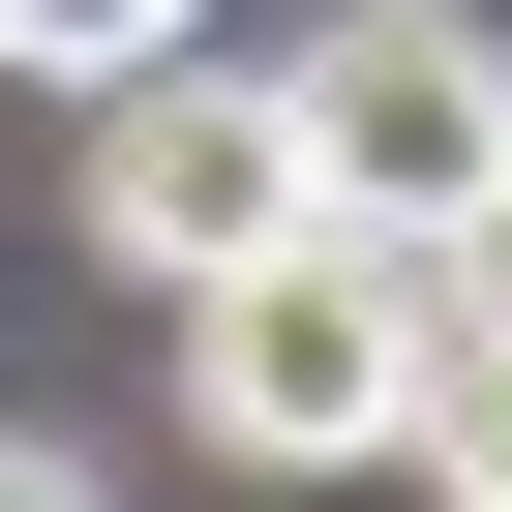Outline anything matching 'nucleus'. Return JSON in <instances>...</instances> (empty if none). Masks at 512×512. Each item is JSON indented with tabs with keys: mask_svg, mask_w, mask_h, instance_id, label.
<instances>
[{
	"mask_svg": "<svg viewBox=\"0 0 512 512\" xmlns=\"http://www.w3.org/2000/svg\"><path fill=\"white\" fill-rule=\"evenodd\" d=\"M272 151H302V211L452 241V181L512 151V31H452V0H332V31H272Z\"/></svg>",
	"mask_w": 512,
	"mask_h": 512,
	"instance_id": "nucleus-2",
	"label": "nucleus"
},
{
	"mask_svg": "<svg viewBox=\"0 0 512 512\" xmlns=\"http://www.w3.org/2000/svg\"><path fill=\"white\" fill-rule=\"evenodd\" d=\"M422 272H452V302H482V332H512V151H482V181H452V241H422Z\"/></svg>",
	"mask_w": 512,
	"mask_h": 512,
	"instance_id": "nucleus-6",
	"label": "nucleus"
},
{
	"mask_svg": "<svg viewBox=\"0 0 512 512\" xmlns=\"http://www.w3.org/2000/svg\"><path fill=\"white\" fill-rule=\"evenodd\" d=\"M302 211V151H272V61H211V31H151L121 91H91V272H241V241Z\"/></svg>",
	"mask_w": 512,
	"mask_h": 512,
	"instance_id": "nucleus-3",
	"label": "nucleus"
},
{
	"mask_svg": "<svg viewBox=\"0 0 512 512\" xmlns=\"http://www.w3.org/2000/svg\"><path fill=\"white\" fill-rule=\"evenodd\" d=\"M392 452H422V482H452V512H512V332H482V302H452V332H422V422H392Z\"/></svg>",
	"mask_w": 512,
	"mask_h": 512,
	"instance_id": "nucleus-4",
	"label": "nucleus"
},
{
	"mask_svg": "<svg viewBox=\"0 0 512 512\" xmlns=\"http://www.w3.org/2000/svg\"><path fill=\"white\" fill-rule=\"evenodd\" d=\"M151 31H211V0H0V91H121Z\"/></svg>",
	"mask_w": 512,
	"mask_h": 512,
	"instance_id": "nucleus-5",
	"label": "nucleus"
},
{
	"mask_svg": "<svg viewBox=\"0 0 512 512\" xmlns=\"http://www.w3.org/2000/svg\"><path fill=\"white\" fill-rule=\"evenodd\" d=\"M422 332H452V272H422V241L272 211L241 272H181V422H211L241 482H332V452H392V422H422Z\"/></svg>",
	"mask_w": 512,
	"mask_h": 512,
	"instance_id": "nucleus-1",
	"label": "nucleus"
}]
</instances>
